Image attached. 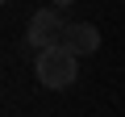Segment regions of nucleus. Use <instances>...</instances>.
I'll return each instance as SVG.
<instances>
[{
	"label": "nucleus",
	"mask_w": 125,
	"mask_h": 117,
	"mask_svg": "<svg viewBox=\"0 0 125 117\" xmlns=\"http://www.w3.org/2000/svg\"><path fill=\"white\" fill-rule=\"evenodd\" d=\"M62 50H71L75 58L96 54V50H100V29H96L92 21H71L67 34H62Z\"/></svg>",
	"instance_id": "nucleus-3"
},
{
	"label": "nucleus",
	"mask_w": 125,
	"mask_h": 117,
	"mask_svg": "<svg viewBox=\"0 0 125 117\" xmlns=\"http://www.w3.org/2000/svg\"><path fill=\"white\" fill-rule=\"evenodd\" d=\"M33 71H38V84H42V88L62 92V88H71V84H75V75H79V58H75L71 50L54 46V50H42V54H38Z\"/></svg>",
	"instance_id": "nucleus-1"
},
{
	"label": "nucleus",
	"mask_w": 125,
	"mask_h": 117,
	"mask_svg": "<svg viewBox=\"0 0 125 117\" xmlns=\"http://www.w3.org/2000/svg\"><path fill=\"white\" fill-rule=\"evenodd\" d=\"M62 34H67V21L58 17V9H38V13L29 17L25 42H29V46H38V54H42V50L62 46Z\"/></svg>",
	"instance_id": "nucleus-2"
},
{
	"label": "nucleus",
	"mask_w": 125,
	"mask_h": 117,
	"mask_svg": "<svg viewBox=\"0 0 125 117\" xmlns=\"http://www.w3.org/2000/svg\"><path fill=\"white\" fill-rule=\"evenodd\" d=\"M71 4V0H50V9H67Z\"/></svg>",
	"instance_id": "nucleus-4"
}]
</instances>
